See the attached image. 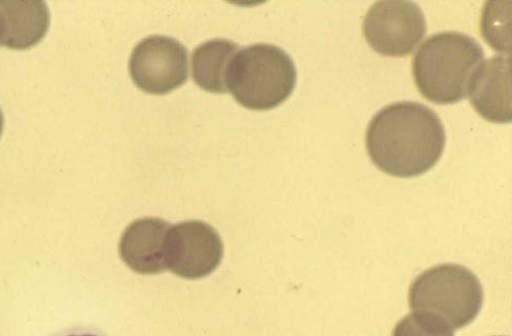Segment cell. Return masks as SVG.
<instances>
[{"instance_id":"cell-1","label":"cell","mask_w":512,"mask_h":336,"mask_svg":"<svg viewBox=\"0 0 512 336\" xmlns=\"http://www.w3.org/2000/svg\"><path fill=\"white\" fill-rule=\"evenodd\" d=\"M446 144L438 114L416 102H398L382 108L371 119L366 147L380 171L393 177H418L441 159Z\"/></svg>"},{"instance_id":"cell-2","label":"cell","mask_w":512,"mask_h":336,"mask_svg":"<svg viewBox=\"0 0 512 336\" xmlns=\"http://www.w3.org/2000/svg\"><path fill=\"white\" fill-rule=\"evenodd\" d=\"M484 59V50L474 37L455 31L436 33L414 56L416 87L433 103H457L467 96L469 80Z\"/></svg>"},{"instance_id":"cell-3","label":"cell","mask_w":512,"mask_h":336,"mask_svg":"<svg viewBox=\"0 0 512 336\" xmlns=\"http://www.w3.org/2000/svg\"><path fill=\"white\" fill-rule=\"evenodd\" d=\"M297 74L292 58L281 48L254 44L234 56L227 75L228 92L243 107L265 111L293 93Z\"/></svg>"},{"instance_id":"cell-4","label":"cell","mask_w":512,"mask_h":336,"mask_svg":"<svg viewBox=\"0 0 512 336\" xmlns=\"http://www.w3.org/2000/svg\"><path fill=\"white\" fill-rule=\"evenodd\" d=\"M409 304L413 311L432 313L452 329H460L473 323L481 313L484 290L471 270L455 264L439 265L414 280Z\"/></svg>"},{"instance_id":"cell-5","label":"cell","mask_w":512,"mask_h":336,"mask_svg":"<svg viewBox=\"0 0 512 336\" xmlns=\"http://www.w3.org/2000/svg\"><path fill=\"white\" fill-rule=\"evenodd\" d=\"M188 58L186 47L178 39L151 35L135 47L128 69L139 89L152 95H165L186 82Z\"/></svg>"},{"instance_id":"cell-6","label":"cell","mask_w":512,"mask_h":336,"mask_svg":"<svg viewBox=\"0 0 512 336\" xmlns=\"http://www.w3.org/2000/svg\"><path fill=\"white\" fill-rule=\"evenodd\" d=\"M363 32L369 46L386 56L402 57L412 53L426 33L421 8L406 0L375 3L367 12Z\"/></svg>"},{"instance_id":"cell-7","label":"cell","mask_w":512,"mask_h":336,"mask_svg":"<svg viewBox=\"0 0 512 336\" xmlns=\"http://www.w3.org/2000/svg\"><path fill=\"white\" fill-rule=\"evenodd\" d=\"M224 245L220 234L201 221L170 227L165 243L166 268L185 279L210 275L221 264Z\"/></svg>"},{"instance_id":"cell-8","label":"cell","mask_w":512,"mask_h":336,"mask_svg":"<svg viewBox=\"0 0 512 336\" xmlns=\"http://www.w3.org/2000/svg\"><path fill=\"white\" fill-rule=\"evenodd\" d=\"M469 100L485 119L496 123L511 121V58L495 56L483 61L469 80Z\"/></svg>"},{"instance_id":"cell-9","label":"cell","mask_w":512,"mask_h":336,"mask_svg":"<svg viewBox=\"0 0 512 336\" xmlns=\"http://www.w3.org/2000/svg\"><path fill=\"white\" fill-rule=\"evenodd\" d=\"M172 227L158 218H144L128 226L122 234L119 252L122 261L143 275L159 274L165 270V243Z\"/></svg>"},{"instance_id":"cell-10","label":"cell","mask_w":512,"mask_h":336,"mask_svg":"<svg viewBox=\"0 0 512 336\" xmlns=\"http://www.w3.org/2000/svg\"><path fill=\"white\" fill-rule=\"evenodd\" d=\"M51 16L45 2H0V45L27 50L49 30Z\"/></svg>"},{"instance_id":"cell-11","label":"cell","mask_w":512,"mask_h":336,"mask_svg":"<svg viewBox=\"0 0 512 336\" xmlns=\"http://www.w3.org/2000/svg\"><path fill=\"white\" fill-rule=\"evenodd\" d=\"M238 49L234 41L224 38L197 47L192 55V77L197 86L209 93H227L228 70Z\"/></svg>"},{"instance_id":"cell-12","label":"cell","mask_w":512,"mask_h":336,"mask_svg":"<svg viewBox=\"0 0 512 336\" xmlns=\"http://www.w3.org/2000/svg\"><path fill=\"white\" fill-rule=\"evenodd\" d=\"M393 336H455L454 330L442 318L428 312L415 311L395 327Z\"/></svg>"},{"instance_id":"cell-13","label":"cell","mask_w":512,"mask_h":336,"mask_svg":"<svg viewBox=\"0 0 512 336\" xmlns=\"http://www.w3.org/2000/svg\"><path fill=\"white\" fill-rule=\"evenodd\" d=\"M5 125V118L2 110H0V137H2Z\"/></svg>"},{"instance_id":"cell-14","label":"cell","mask_w":512,"mask_h":336,"mask_svg":"<svg viewBox=\"0 0 512 336\" xmlns=\"http://www.w3.org/2000/svg\"><path fill=\"white\" fill-rule=\"evenodd\" d=\"M70 336H94V335L85 334V335H70Z\"/></svg>"}]
</instances>
